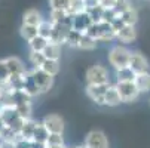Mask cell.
<instances>
[{"instance_id":"2e32d148","label":"cell","mask_w":150,"mask_h":148,"mask_svg":"<svg viewBox=\"0 0 150 148\" xmlns=\"http://www.w3.org/2000/svg\"><path fill=\"white\" fill-rule=\"evenodd\" d=\"M5 62H6V67H8L11 74H24L27 71L24 64H23V61L16 56H9V58L5 59Z\"/></svg>"},{"instance_id":"8d00e7d4","label":"cell","mask_w":150,"mask_h":148,"mask_svg":"<svg viewBox=\"0 0 150 148\" xmlns=\"http://www.w3.org/2000/svg\"><path fill=\"white\" fill-rule=\"evenodd\" d=\"M0 148H15V142L0 139Z\"/></svg>"},{"instance_id":"cb8c5ba5","label":"cell","mask_w":150,"mask_h":148,"mask_svg":"<svg viewBox=\"0 0 150 148\" xmlns=\"http://www.w3.org/2000/svg\"><path fill=\"white\" fill-rule=\"evenodd\" d=\"M37 28H39V36L51 40L52 30H54V22H52L51 19H43V21H42V24H40Z\"/></svg>"},{"instance_id":"ffe728a7","label":"cell","mask_w":150,"mask_h":148,"mask_svg":"<svg viewBox=\"0 0 150 148\" xmlns=\"http://www.w3.org/2000/svg\"><path fill=\"white\" fill-rule=\"evenodd\" d=\"M48 136H49V132H48V129L45 128V124L42 123V121H37V124H36V129H34V135H33V139H31V141L42 142V144H46Z\"/></svg>"},{"instance_id":"5bb4252c","label":"cell","mask_w":150,"mask_h":148,"mask_svg":"<svg viewBox=\"0 0 150 148\" xmlns=\"http://www.w3.org/2000/svg\"><path fill=\"white\" fill-rule=\"evenodd\" d=\"M23 90H24L27 95H30L31 98H34V96H37V95H40V93H42V92H40V89L37 88L36 81L33 80V77H31V74H30V71H28V70H27V73H25V76H24Z\"/></svg>"},{"instance_id":"ab89813d","label":"cell","mask_w":150,"mask_h":148,"mask_svg":"<svg viewBox=\"0 0 150 148\" xmlns=\"http://www.w3.org/2000/svg\"><path fill=\"white\" fill-rule=\"evenodd\" d=\"M48 148H69L66 144H64V145H58V147H48Z\"/></svg>"},{"instance_id":"484cf974","label":"cell","mask_w":150,"mask_h":148,"mask_svg":"<svg viewBox=\"0 0 150 148\" xmlns=\"http://www.w3.org/2000/svg\"><path fill=\"white\" fill-rule=\"evenodd\" d=\"M48 39L42 37V36H36L33 40L28 41V46H30V51H37V52H43L45 46L48 45Z\"/></svg>"},{"instance_id":"7402d4cb","label":"cell","mask_w":150,"mask_h":148,"mask_svg":"<svg viewBox=\"0 0 150 148\" xmlns=\"http://www.w3.org/2000/svg\"><path fill=\"white\" fill-rule=\"evenodd\" d=\"M97 43L98 41L95 39H92L89 34L83 33L82 37H80V41H79V48L77 49H82V51H94L97 48Z\"/></svg>"},{"instance_id":"5b68a950","label":"cell","mask_w":150,"mask_h":148,"mask_svg":"<svg viewBox=\"0 0 150 148\" xmlns=\"http://www.w3.org/2000/svg\"><path fill=\"white\" fill-rule=\"evenodd\" d=\"M28 71H30L33 80L36 81L37 88L40 89L42 93H46V92H49V90L52 89V86H54V79H55L54 76L48 74L46 71H43L42 68H31V70H28Z\"/></svg>"},{"instance_id":"277c9868","label":"cell","mask_w":150,"mask_h":148,"mask_svg":"<svg viewBox=\"0 0 150 148\" xmlns=\"http://www.w3.org/2000/svg\"><path fill=\"white\" fill-rule=\"evenodd\" d=\"M115 86L122 98V102H134L141 95L135 81H116Z\"/></svg>"},{"instance_id":"e0dca14e","label":"cell","mask_w":150,"mask_h":148,"mask_svg":"<svg viewBox=\"0 0 150 148\" xmlns=\"http://www.w3.org/2000/svg\"><path fill=\"white\" fill-rule=\"evenodd\" d=\"M137 88L140 89L141 93H147L150 92V71H144V73H138L135 74L134 79Z\"/></svg>"},{"instance_id":"ac0fdd59","label":"cell","mask_w":150,"mask_h":148,"mask_svg":"<svg viewBox=\"0 0 150 148\" xmlns=\"http://www.w3.org/2000/svg\"><path fill=\"white\" fill-rule=\"evenodd\" d=\"M36 124H37L36 120L27 119V120L24 121V124H23V128H21V130H19V138L27 139V141H31V139H33V135H34Z\"/></svg>"},{"instance_id":"83f0119b","label":"cell","mask_w":150,"mask_h":148,"mask_svg":"<svg viewBox=\"0 0 150 148\" xmlns=\"http://www.w3.org/2000/svg\"><path fill=\"white\" fill-rule=\"evenodd\" d=\"M116 79H117L116 81H134L135 73L129 67H126V68H122V70L116 71Z\"/></svg>"},{"instance_id":"d6a6232c","label":"cell","mask_w":150,"mask_h":148,"mask_svg":"<svg viewBox=\"0 0 150 148\" xmlns=\"http://www.w3.org/2000/svg\"><path fill=\"white\" fill-rule=\"evenodd\" d=\"M18 110V113L21 114L23 119H31V113H33V107H31V102H25V104H19L15 107Z\"/></svg>"},{"instance_id":"4fadbf2b","label":"cell","mask_w":150,"mask_h":148,"mask_svg":"<svg viewBox=\"0 0 150 148\" xmlns=\"http://www.w3.org/2000/svg\"><path fill=\"white\" fill-rule=\"evenodd\" d=\"M122 102V98L115 84H110L107 92L104 93V107H116Z\"/></svg>"},{"instance_id":"8fae6325","label":"cell","mask_w":150,"mask_h":148,"mask_svg":"<svg viewBox=\"0 0 150 148\" xmlns=\"http://www.w3.org/2000/svg\"><path fill=\"white\" fill-rule=\"evenodd\" d=\"M129 68L138 74V73H144V71H150V64L147 58L140 53V52H132L131 53V59H129Z\"/></svg>"},{"instance_id":"8992f818","label":"cell","mask_w":150,"mask_h":148,"mask_svg":"<svg viewBox=\"0 0 150 148\" xmlns=\"http://www.w3.org/2000/svg\"><path fill=\"white\" fill-rule=\"evenodd\" d=\"M110 83H103V84H86V96L95 102L97 105H104V93L109 89Z\"/></svg>"},{"instance_id":"603a6c76","label":"cell","mask_w":150,"mask_h":148,"mask_svg":"<svg viewBox=\"0 0 150 148\" xmlns=\"http://www.w3.org/2000/svg\"><path fill=\"white\" fill-rule=\"evenodd\" d=\"M40 68L43 70V71H46L48 74H51V76L55 77L59 73V59H48L46 58Z\"/></svg>"},{"instance_id":"9c48e42d","label":"cell","mask_w":150,"mask_h":148,"mask_svg":"<svg viewBox=\"0 0 150 148\" xmlns=\"http://www.w3.org/2000/svg\"><path fill=\"white\" fill-rule=\"evenodd\" d=\"M137 28L135 25H120L116 28V40L120 41L122 45H129L137 40Z\"/></svg>"},{"instance_id":"7a4b0ae2","label":"cell","mask_w":150,"mask_h":148,"mask_svg":"<svg viewBox=\"0 0 150 148\" xmlns=\"http://www.w3.org/2000/svg\"><path fill=\"white\" fill-rule=\"evenodd\" d=\"M131 51L122 46V45H116L113 46L109 53H107V59H109V64L115 68V71L122 70L129 67V59H131Z\"/></svg>"},{"instance_id":"4dcf8cb0","label":"cell","mask_w":150,"mask_h":148,"mask_svg":"<svg viewBox=\"0 0 150 148\" xmlns=\"http://www.w3.org/2000/svg\"><path fill=\"white\" fill-rule=\"evenodd\" d=\"M69 16H70L69 12H66V11H57V9H51V13H49V19L52 21L54 24L62 22V21H66Z\"/></svg>"},{"instance_id":"52a82bcc","label":"cell","mask_w":150,"mask_h":148,"mask_svg":"<svg viewBox=\"0 0 150 148\" xmlns=\"http://www.w3.org/2000/svg\"><path fill=\"white\" fill-rule=\"evenodd\" d=\"M85 144L89 148H109V139L103 130H91L85 136Z\"/></svg>"},{"instance_id":"3957f363","label":"cell","mask_w":150,"mask_h":148,"mask_svg":"<svg viewBox=\"0 0 150 148\" xmlns=\"http://www.w3.org/2000/svg\"><path fill=\"white\" fill-rule=\"evenodd\" d=\"M85 80H86V84H103V83H110V76L104 65L95 64L86 70Z\"/></svg>"},{"instance_id":"ba28073f","label":"cell","mask_w":150,"mask_h":148,"mask_svg":"<svg viewBox=\"0 0 150 148\" xmlns=\"http://www.w3.org/2000/svg\"><path fill=\"white\" fill-rule=\"evenodd\" d=\"M42 123L45 124L49 133H64L66 124H64V119L59 114H48L43 117Z\"/></svg>"},{"instance_id":"836d02e7","label":"cell","mask_w":150,"mask_h":148,"mask_svg":"<svg viewBox=\"0 0 150 148\" xmlns=\"http://www.w3.org/2000/svg\"><path fill=\"white\" fill-rule=\"evenodd\" d=\"M70 2H71V0H49V8L51 9H57V11H66V12H69Z\"/></svg>"},{"instance_id":"f1b7e54d","label":"cell","mask_w":150,"mask_h":148,"mask_svg":"<svg viewBox=\"0 0 150 148\" xmlns=\"http://www.w3.org/2000/svg\"><path fill=\"white\" fill-rule=\"evenodd\" d=\"M83 33L77 31V30H71L70 34L67 36V40H66V45L70 46V48H74L77 49L79 48V41H80V37H82Z\"/></svg>"},{"instance_id":"f546056e","label":"cell","mask_w":150,"mask_h":148,"mask_svg":"<svg viewBox=\"0 0 150 148\" xmlns=\"http://www.w3.org/2000/svg\"><path fill=\"white\" fill-rule=\"evenodd\" d=\"M104 11L105 9H104L103 5H98V6H94V8H88V13L92 18L94 22H98V21L104 19Z\"/></svg>"},{"instance_id":"6da1fadb","label":"cell","mask_w":150,"mask_h":148,"mask_svg":"<svg viewBox=\"0 0 150 148\" xmlns=\"http://www.w3.org/2000/svg\"><path fill=\"white\" fill-rule=\"evenodd\" d=\"M86 34H89L97 41H112L116 39V28L113 22L103 19L98 22H92V25L86 30Z\"/></svg>"},{"instance_id":"7c38bea8","label":"cell","mask_w":150,"mask_h":148,"mask_svg":"<svg viewBox=\"0 0 150 148\" xmlns=\"http://www.w3.org/2000/svg\"><path fill=\"white\" fill-rule=\"evenodd\" d=\"M73 16V30H77L80 33H86V30L92 25V18L89 16L88 11L86 12H82L77 15H71Z\"/></svg>"},{"instance_id":"1f68e13d","label":"cell","mask_w":150,"mask_h":148,"mask_svg":"<svg viewBox=\"0 0 150 148\" xmlns=\"http://www.w3.org/2000/svg\"><path fill=\"white\" fill-rule=\"evenodd\" d=\"M9 76H11V73H9V70H8V67H6L5 59L0 61V89L5 88L6 84H8Z\"/></svg>"},{"instance_id":"d4e9b609","label":"cell","mask_w":150,"mask_h":148,"mask_svg":"<svg viewBox=\"0 0 150 148\" xmlns=\"http://www.w3.org/2000/svg\"><path fill=\"white\" fill-rule=\"evenodd\" d=\"M86 11H88L86 0H71L70 2V8H69L70 15H77V13L86 12Z\"/></svg>"},{"instance_id":"74e56055","label":"cell","mask_w":150,"mask_h":148,"mask_svg":"<svg viewBox=\"0 0 150 148\" xmlns=\"http://www.w3.org/2000/svg\"><path fill=\"white\" fill-rule=\"evenodd\" d=\"M98 5H103V0H86L88 8H94V6H98Z\"/></svg>"},{"instance_id":"d590c367","label":"cell","mask_w":150,"mask_h":148,"mask_svg":"<svg viewBox=\"0 0 150 148\" xmlns=\"http://www.w3.org/2000/svg\"><path fill=\"white\" fill-rule=\"evenodd\" d=\"M15 148H33V147H31V141H27V139L19 138V139L15 141Z\"/></svg>"},{"instance_id":"d6986e66","label":"cell","mask_w":150,"mask_h":148,"mask_svg":"<svg viewBox=\"0 0 150 148\" xmlns=\"http://www.w3.org/2000/svg\"><path fill=\"white\" fill-rule=\"evenodd\" d=\"M61 46L59 43H55V41H48V45L43 49V53L48 59H59L61 58Z\"/></svg>"},{"instance_id":"4316f807","label":"cell","mask_w":150,"mask_h":148,"mask_svg":"<svg viewBox=\"0 0 150 148\" xmlns=\"http://www.w3.org/2000/svg\"><path fill=\"white\" fill-rule=\"evenodd\" d=\"M30 64L33 65V68H40L42 64L45 62L46 56L43 52H37V51H30Z\"/></svg>"},{"instance_id":"e575fe53","label":"cell","mask_w":150,"mask_h":148,"mask_svg":"<svg viewBox=\"0 0 150 148\" xmlns=\"http://www.w3.org/2000/svg\"><path fill=\"white\" fill-rule=\"evenodd\" d=\"M64 136L62 133H49L48 136V141H46V145L48 147H58V145H64Z\"/></svg>"},{"instance_id":"44dd1931","label":"cell","mask_w":150,"mask_h":148,"mask_svg":"<svg viewBox=\"0 0 150 148\" xmlns=\"http://www.w3.org/2000/svg\"><path fill=\"white\" fill-rule=\"evenodd\" d=\"M19 34L25 41L33 40L36 36H39V28L36 25H30V24H23L19 28Z\"/></svg>"},{"instance_id":"30bf717a","label":"cell","mask_w":150,"mask_h":148,"mask_svg":"<svg viewBox=\"0 0 150 148\" xmlns=\"http://www.w3.org/2000/svg\"><path fill=\"white\" fill-rule=\"evenodd\" d=\"M137 21H138V12H137V9L131 5L129 8L125 9V11L119 15V18L113 22V25H115V28H119L120 25H135Z\"/></svg>"},{"instance_id":"f35d334b","label":"cell","mask_w":150,"mask_h":148,"mask_svg":"<svg viewBox=\"0 0 150 148\" xmlns=\"http://www.w3.org/2000/svg\"><path fill=\"white\" fill-rule=\"evenodd\" d=\"M6 128H8V124L5 123V120L2 119V116H0V136H2V133L6 130Z\"/></svg>"},{"instance_id":"60d3db41","label":"cell","mask_w":150,"mask_h":148,"mask_svg":"<svg viewBox=\"0 0 150 148\" xmlns=\"http://www.w3.org/2000/svg\"><path fill=\"white\" fill-rule=\"evenodd\" d=\"M76 148H89V147H88L86 144H82V145H77Z\"/></svg>"},{"instance_id":"9a60e30c","label":"cell","mask_w":150,"mask_h":148,"mask_svg":"<svg viewBox=\"0 0 150 148\" xmlns=\"http://www.w3.org/2000/svg\"><path fill=\"white\" fill-rule=\"evenodd\" d=\"M43 19L45 18L42 16V13L37 9H27L24 12V15H23V24H30V25L39 27Z\"/></svg>"}]
</instances>
